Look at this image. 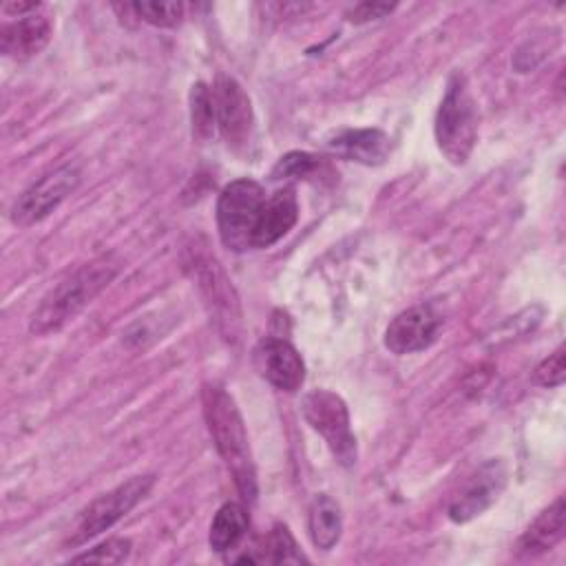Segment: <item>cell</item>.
<instances>
[{
  "mask_svg": "<svg viewBox=\"0 0 566 566\" xmlns=\"http://www.w3.org/2000/svg\"><path fill=\"white\" fill-rule=\"evenodd\" d=\"M307 526H310L312 544L316 548H321V551L334 548L343 533V513H340L338 502L325 493L316 495L310 506Z\"/></svg>",
  "mask_w": 566,
  "mask_h": 566,
  "instance_id": "e0dca14e",
  "label": "cell"
},
{
  "mask_svg": "<svg viewBox=\"0 0 566 566\" xmlns=\"http://www.w3.org/2000/svg\"><path fill=\"white\" fill-rule=\"evenodd\" d=\"M256 562L268 564H301L305 557L301 555L294 537L290 535L287 526L276 524L270 535L265 537V544L261 548V555H256Z\"/></svg>",
  "mask_w": 566,
  "mask_h": 566,
  "instance_id": "44dd1931",
  "label": "cell"
},
{
  "mask_svg": "<svg viewBox=\"0 0 566 566\" xmlns=\"http://www.w3.org/2000/svg\"><path fill=\"white\" fill-rule=\"evenodd\" d=\"M203 416L214 440L219 455L223 458L228 471L234 478V484L243 500H256V473L248 444V433L243 427V418L232 400L221 387L203 389Z\"/></svg>",
  "mask_w": 566,
  "mask_h": 566,
  "instance_id": "7a4b0ae2",
  "label": "cell"
},
{
  "mask_svg": "<svg viewBox=\"0 0 566 566\" xmlns=\"http://www.w3.org/2000/svg\"><path fill=\"white\" fill-rule=\"evenodd\" d=\"M256 371L276 389L296 391L305 378V365L301 354L285 338H261L252 352Z\"/></svg>",
  "mask_w": 566,
  "mask_h": 566,
  "instance_id": "7c38bea8",
  "label": "cell"
},
{
  "mask_svg": "<svg viewBox=\"0 0 566 566\" xmlns=\"http://www.w3.org/2000/svg\"><path fill=\"white\" fill-rule=\"evenodd\" d=\"M38 9H40V2H7V4L2 7L4 13L18 15V18L29 15V13H35Z\"/></svg>",
  "mask_w": 566,
  "mask_h": 566,
  "instance_id": "484cf974",
  "label": "cell"
},
{
  "mask_svg": "<svg viewBox=\"0 0 566 566\" xmlns=\"http://www.w3.org/2000/svg\"><path fill=\"white\" fill-rule=\"evenodd\" d=\"M190 268L217 329L226 340L234 343L241 334V305L230 279L221 270L219 261L201 250L192 252Z\"/></svg>",
  "mask_w": 566,
  "mask_h": 566,
  "instance_id": "8992f818",
  "label": "cell"
},
{
  "mask_svg": "<svg viewBox=\"0 0 566 566\" xmlns=\"http://www.w3.org/2000/svg\"><path fill=\"white\" fill-rule=\"evenodd\" d=\"M318 168V159L310 153H287L276 161L272 168V179L274 181H290V179H303L312 175Z\"/></svg>",
  "mask_w": 566,
  "mask_h": 566,
  "instance_id": "603a6c76",
  "label": "cell"
},
{
  "mask_svg": "<svg viewBox=\"0 0 566 566\" xmlns=\"http://www.w3.org/2000/svg\"><path fill=\"white\" fill-rule=\"evenodd\" d=\"M212 104L226 146L234 153H245L254 135V115L243 86L234 77L219 73L212 86Z\"/></svg>",
  "mask_w": 566,
  "mask_h": 566,
  "instance_id": "ba28073f",
  "label": "cell"
},
{
  "mask_svg": "<svg viewBox=\"0 0 566 566\" xmlns=\"http://www.w3.org/2000/svg\"><path fill=\"white\" fill-rule=\"evenodd\" d=\"M130 555V539L126 537H111L102 544H97L95 548H91L88 553H82L77 557H73V564H122L126 557Z\"/></svg>",
  "mask_w": 566,
  "mask_h": 566,
  "instance_id": "7402d4cb",
  "label": "cell"
},
{
  "mask_svg": "<svg viewBox=\"0 0 566 566\" xmlns=\"http://www.w3.org/2000/svg\"><path fill=\"white\" fill-rule=\"evenodd\" d=\"M436 144L449 164L462 166L478 139V106L467 77L455 71L447 80L444 95L436 113Z\"/></svg>",
  "mask_w": 566,
  "mask_h": 566,
  "instance_id": "3957f363",
  "label": "cell"
},
{
  "mask_svg": "<svg viewBox=\"0 0 566 566\" xmlns=\"http://www.w3.org/2000/svg\"><path fill=\"white\" fill-rule=\"evenodd\" d=\"M265 192L254 179L230 181L217 201V228L226 248L241 252L252 248V232L263 208Z\"/></svg>",
  "mask_w": 566,
  "mask_h": 566,
  "instance_id": "277c9868",
  "label": "cell"
},
{
  "mask_svg": "<svg viewBox=\"0 0 566 566\" xmlns=\"http://www.w3.org/2000/svg\"><path fill=\"white\" fill-rule=\"evenodd\" d=\"M80 184V170L73 164L57 166L33 181L11 206V221L15 226H31L51 214Z\"/></svg>",
  "mask_w": 566,
  "mask_h": 566,
  "instance_id": "9c48e42d",
  "label": "cell"
},
{
  "mask_svg": "<svg viewBox=\"0 0 566 566\" xmlns=\"http://www.w3.org/2000/svg\"><path fill=\"white\" fill-rule=\"evenodd\" d=\"M566 378V365H564V345H559L548 358H544L535 371L533 380L542 387H559Z\"/></svg>",
  "mask_w": 566,
  "mask_h": 566,
  "instance_id": "cb8c5ba5",
  "label": "cell"
},
{
  "mask_svg": "<svg viewBox=\"0 0 566 566\" xmlns=\"http://www.w3.org/2000/svg\"><path fill=\"white\" fill-rule=\"evenodd\" d=\"M122 11L130 13L133 18L148 22L153 27H161V29H172L184 20L186 13V4L184 2H153V0H142V2H126V4H117Z\"/></svg>",
  "mask_w": 566,
  "mask_h": 566,
  "instance_id": "d6986e66",
  "label": "cell"
},
{
  "mask_svg": "<svg viewBox=\"0 0 566 566\" xmlns=\"http://www.w3.org/2000/svg\"><path fill=\"white\" fill-rule=\"evenodd\" d=\"M248 531V513L239 502H226L212 517L208 544L214 553L232 551Z\"/></svg>",
  "mask_w": 566,
  "mask_h": 566,
  "instance_id": "ac0fdd59",
  "label": "cell"
},
{
  "mask_svg": "<svg viewBox=\"0 0 566 566\" xmlns=\"http://www.w3.org/2000/svg\"><path fill=\"white\" fill-rule=\"evenodd\" d=\"M394 9H396V4H387V2H360L347 11V20L354 24H365L369 20L389 15Z\"/></svg>",
  "mask_w": 566,
  "mask_h": 566,
  "instance_id": "d4e9b609",
  "label": "cell"
},
{
  "mask_svg": "<svg viewBox=\"0 0 566 566\" xmlns=\"http://www.w3.org/2000/svg\"><path fill=\"white\" fill-rule=\"evenodd\" d=\"M190 122H192V137L197 142H208L212 137L217 117H214L212 91L203 82H195L190 88Z\"/></svg>",
  "mask_w": 566,
  "mask_h": 566,
  "instance_id": "ffe728a7",
  "label": "cell"
},
{
  "mask_svg": "<svg viewBox=\"0 0 566 566\" xmlns=\"http://www.w3.org/2000/svg\"><path fill=\"white\" fill-rule=\"evenodd\" d=\"M301 409L310 427L325 438L334 458L343 467H352L356 462V438L345 400L329 389H316L303 398Z\"/></svg>",
  "mask_w": 566,
  "mask_h": 566,
  "instance_id": "52a82bcc",
  "label": "cell"
},
{
  "mask_svg": "<svg viewBox=\"0 0 566 566\" xmlns=\"http://www.w3.org/2000/svg\"><path fill=\"white\" fill-rule=\"evenodd\" d=\"M155 475H135L108 493H102L97 500H93L77 517L75 526L71 528V535L66 539L69 546H80L102 531L111 528L115 522H119L128 511H133L153 489Z\"/></svg>",
  "mask_w": 566,
  "mask_h": 566,
  "instance_id": "5b68a950",
  "label": "cell"
},
{
  "mask_svg": "<svg viewBox=\"0 0 566 566\" xmlns=\"http://www.w3.org/2000/svg\"><path fill=\"white\" fill-rule=\"evenodd\" d=\"M298 219V201L294 190L281 188L265 197L263 208L259 212L254 232H252V248H270L279 239H283Z\"/></svg>",
  "mask_w": 566,
  "mask_h": 566,
  "instance_id": "4fadbf2b",
  "label": "cell"
},
{
  "mask_svg": "<svg viewBox=\"0 0 566 566\" xmlns=\"http://www.w3.org/2000/svg\"><path fill=\"white\" fill-rule=\"evenodd\" d=\"M504 486H506L504 462L502 460L484 462L473 475L467 478V482L453 495L449 504V517L458 524H464L482 515L486 509H491V504L497 502Z\"/></svg>",
  "mask_w": 566,
  "mask_h": 566,
  "instance_id": "30bf717a",
  "label": "cell"
},
{
  "mask_svg": "<svg viewBox=\"0 0 566 566\" xmlns=\"http://www.w3.org/2000/svg\"><path fill=\"white\" fill-rule=\"evenodd\" d=\"M440 325L442 318L431 305H413L391 318L385 329V347L398 356L422 352L438 338Z\"/></svg>",
  "mask_w": 566,
  "mask_h": 566,
  "instance_id": "8fae6325",
  "label": "cell"
},
{
  "mask_svg": "<svg viewBox=\"0 0 566 566\" xmlns=\"http://www.w3.org/2000/svg\"><path fill=\"white\" fill-rule=\"evenodd\" d=\"M336 155L365 166H378L391 150V139L380 128H347L327 144Z\"/></svg>",
  "mask_w": 566,
  "mask_h": 566,
  "instance_id": "9a60e30c",
  "label": "cell"
},
{
  "mask_svg": "<svg viewBox=\"0 0 566 566\" xmlns=\"http://www.w3.org/2000/svg\"><path fill=\"white\" fill-rule=\"evenodd\" d=\"M119 265L111 261V256L95 259L86 265H80L66 279H62L55 287L46 292L35 312L31 314L29 329L31 334L44 336L62 329L69 321H73L108 283L115 279Z\"/></svg>",
  "mask_w": 566,
  "mask_h": 566,
  "instance_id": "6da1fadb",
  "label": "cell"
},
{
  "mask_svg": "<svg viewBox=\"0 0 566 566\" xmlns=\"http://www.w3.org/2000/svg\"><path fill=\"white\" fill-rule=\"evenodd\" d=\"M566 528V506L564 497L559 495L548 509H544L522 533L517 542L520 555H539L551 551L562 537Z\"/></svg>",
  "mask_w": 566,
  "mask_h": 566,
  "instance_id": "2e32d148",
  "label": "cell"
},
{
  "mask_svg": "<svg viewBox=\"0 0 566 566\" xmlns=\"http://www.w3.org/2000/svg\"><path fill=\"white\" fill-rule=\"evenodd\" d=\"M53 22L44 13H29L9 22L0 31V51L7 57L29 60L38 55L51 40Z\"/></svg>",
  "mask_w": 566,
  "mask_h": 566,
  "instance_id": "5bb4252c",
  "label": "cell"
}]
</instances>
